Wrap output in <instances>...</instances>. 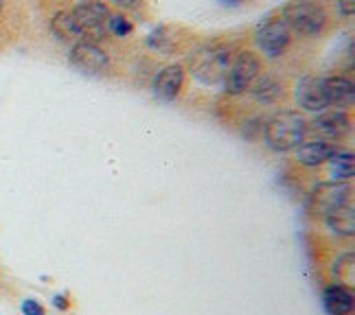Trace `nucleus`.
I'll use <instances>...</instances> for the list:
<instances>
[{
	"mask_svg": "<svg viewBox=\"0 0 355 315\" xmlns=\"http://www.w3.org/2000/svg\"><path fill=\"white\" fill-rule=\"evenodd\" d=\"M290 42H292V31L283 22V18H268L254 29V44L270 60L281 57L290 48Z\"/></svg>",
	"mask_w": 355,
	"mask_h": 315,
	"instance_id": "obj_6",
	"label": "nucleus"
},
{
	"mask_svg": "<svg viewBox=\"0 0 355 315\" xmlns=\"http://www.w3.org/2000/svg\"><path fill=\"white\" fill-rule=\"evenodd\" d=\"M263 71L261 60L254 51H241L237 53L233 62H230V68L224 77V90L230 97H237V94H243L250 88L252 81L259 77V73Z\"/></svg>",
	"mask_w": 355,
	"mask_h": 315,
	"instance_id": "obj_5",
	"label": "nucleus"
},
{
	"mask_svg": "<svg viewBox=\"0 0 355 315\" xmlns=\"http://www.w3.org/2000/svg\"><path fill=\"white\" fill-rule=\"evenodd\" d=\"M324 224L331 232L340 237H353L355 235V213H353V204H347V206H340L334 213L324 215Z\"/></svg>",
	"mask_w": 355,
	"mask_h": 315,
	"instance_id": "obj_17",
	"label": "nucleus"
},
{
	"mask_svg": "<svg viewBox=\"0 0 355 315\" xmlns=\"http://www.w3.org/2000/svg\"><path fill=\"white\" fill-rule=\"evenodd\" d=\"M110 3H114L121 9H136L141 5V0H110Z\"/></svg>",
	"mask_w": 355,
	"mask_h": 315,
	"instance_id": "obj_24",
	"label": "nucleus"
},
{
	"mask_svg": "<svg viewBox=\"0 0 355 315\" xmlns=\"http://www.w3.org/2000/svg\"><path fill=\"white\" fill-rule=\"evenodd\" d=\"M53 307H55L58 311H66L68 309V298L66 296H55V298H53Z\"/></svg>",
	"mask_w": 355,
	"mask_h": 315,
	"instance_id": "obj_25",
	"label": "nucleus"
},
{
	"mask_svg": "<svg viewBox=\"0 0 355 315\" xmlns=\"http://www.w3.org/2000/svg\"><path fill=\"white\" fill-rule=\"evenodd\" d=\"M222 3H226V5H237V3H241V0H222Z\"/></svg>",
	"mask_w": 355,
	"mask_h": 315,
	"instance_id": "obj_26",
	"label": "nucleus"
},
{
	"mask_svg": "<svg viewBox=\"0 0 355 315\" xmlns=\"http://www.w3.org/2000/svg\"><path fill=\"white\" fill-rule=\"evenodd\" d=\"M296 105H300V109L305 112H327L329 109V103H327L324 97V88H322V79L320 77H303L296 84Z\"/></svg>",
	"mask_w": 355,
	"mask_h": 315,
	"instance_id": "obj_9",
	"label": "nucleus"
},
{
	"mask_svg": "<svg viewBox=\"0 0 355 315\" xmlns=\"http://www.w3.org/2000/svg\"><path fill=\"white\" fill-rule=\"evenodd\" d=\"M147 44L152 46L154 51L162 53V55H167V53L173 51V42H171V35L167 31V26H156V29L149 33Z\"/></svg>",
	"mask_w": 355,
	"mask_h": 315,
	"instance_id": "obj_20",
	"label": "nucleus"
},
{
	"mask_svg": "<svg viewBox=\"0 0 355 315\" xmlns=\"http://www.w3.org/2000/svg\"><path fill=\"white\" fill-rule=\"evenodd\" d=\"M68 62L79 71L81 75H101L107 71L110 66V57L107 53L94 42H77L71 46V53H68Z\"/></svg>",
	"mask_w": 355,
	"mask_h": 315,
	"instance_id": "obj_8",
	"label": "nucleus"
},
{
	"mask_svg": "<svg viewBox=\"0 0 355 315\" xmlns=\"http://www.w3.org/2000/svg\"><path fill=\"white\" fill-rule=\"evenodd\" d=\"M22 313L24 315H44V309H42V305L37 303V300L29 298V300H24V303H22Z\"/></svg>",
	"mask_w": 355,
	"mask_h": 315,
	"instance_id": "obj_22",
	"label": "nucleus"
},
{
	"mask_svg": "<svg viewBox=\"0 0 355 315\" xmlns=\"http://www.w3.org/2000/svg\"><path fill=\"white\" fill-rule=\"evenodd\" d=\"M283 22L298 35H320L327 26V11L316 0H290L281 9Z\"/></svg>",
	"mask_w": 355,
	"mask_h": 315,
	"instance_id": "obj_3",
	"label": "nucleus"
},
{
	"mask_svg": "<svg viewBox=\"0 0 355 315\" xmlns=\"http://www.w3.org/2000/svg\"><path fill=\"white\" fill-rule=\"evenodd\" d=\"M338 9L345 18H353L355 13V0H338Z\"/></svg>",
	"mask_w": 355,
	"mask_h": 315,
	"instance_id": "obj_23",
	"label": "nucleus"
},
{
	"mask_svg": "<svg viewBox=\"0 0 355 315\" xmlns=\"http://www.w3.org/2000/svg\"><path fill=\"white\" fill-rule=\"evenodd\" d=\"M233 62V51L226 44L209 42L198 46L189 57V71L204 86H220Z\"/></svg>",
	"mask_w": 355,
	"mask_h": 315,
	"instance_id": "obj_2",
	"label": "nucleus"
},
{
	"mask_svg": "<svg viewBox=\"0 0 355 315\" xmlns=\"http://www.w3.org/2000/svg\"><path fill=\"white\" fill-rule=\"evenodd\" d=\"M322 88L329 107L349 109L355 101V86L349 77H327L322 79Z\"/></svg>",
	"mask_w": 355,
	"mask_h": 315,
	"instance_id": "obj_13",
	"label": "nucleus"
},
{
	"mask_svg": "<svg viewBox=\"0 0 355 315\" xmlns=\"http://www.w3.org/2000/svg\"><path fill=\"white\" fill-rule=\"evenodd\" d=\"M353 199V188L349 182H320L309 193V210L313 215H329L340 206H347Z\"/></svg>",
	"mask_w": 355,
	"mask_h": 315,
	"instance_id": "obj_7",
	"label": "nucleus"
},
{
	"mask_svg": "<svg viewBox=\"0 0 355 315\" xmlns=\"http://www.w3.org/2000/svg\"><path fill=\"white\" fill-rule=\"evenodd\" d=\"M336 152V147L329 141H303L296 147V162L307 169L322 167Z\"/></svg>",
	"mask_w": 355,
	"mask_h": 315,
	"instance_id": "obj_14",
	"label": "nucleus"
},
{
	"mask_svg": "<svg viewBox=\"0 0 355 315\" xmlns=\"http://www.w3.org/2000/svg\"><path fill=\"white\" fill-rule=\"evenodd\" d=\"M184 84V68L180 64H169L160 68L154 79V94L162 101H175Z\"/></svg>",
	"mask_w": 355,
	"mask_h": 315,
	"instance_id": "obj_10",
	"label": "nucleus"
},
{
	"mask_svg": "<svg viewBox=\"0 0 355 315\" xmlns=\"http://www.w3.org/2000/svg\"><path fill=\"white\" fill-rule=\"evenodd\" d=\"M3 5H5V0H0V11H3Z\"/></svg>",
	"mask_w": 355,
	"mask_h": 315,
	"instance_id": "obj_27",
	"label": "nucleus"
},
{
	"mask_svg": "<svg viewBox=\"0 0 355 315\" xmlns=\"http://www.w3.org/2000/svg\"><path fill=\"white\" fill-rule=\"evenodd\" d=\"M250 92L257 101L261 103H275L281 92H283V84L279 81L277 75H268V73H259V77L250 84Z\"/></svg>",
	"mask_w": 355,
	"mask_h": 315,
	"instance_id": "obj_16",
	"label": "nucleus"
},
{
	"mask_svg": "<svg viewBox=\"0 0 355 315\" xmlns=\"http://www.w3.org/2000/svg\"><path fill=\"white\" fill-rule=\"evenodd\" d=\"M71 16L75 18L77 26L84 33L86 42L97 44L99 39L107 33V18H110V9L101 0H79L73 7Z\"/></svg>",
	"mask_w": 355,
	"mask_h": 315,
	"instance_id": "obj_4",
	"label": "nucleus"
},
{
	"mask_svg": "<svg viewBox=\"0 0 355 315\" xmlns=\"http://www.w3.org/2000/svg\"><path fill=\"white\" fill-rule=\"evenodd\" d=\"M334 278L340 282V285H347L353 289V280H355V254L353 252H345L336 258L334 263Z\"/></svg>",
	"mask_w": 355,
	"mask_h": 315,
	"instance_id": "obj_19",
	"label": "nucleus"
},
{
	"mask_svg": "<svg viewBox=\"0 0 355 315\" xmlns=\"http://www.w3.org/2000/svg\"><path fill=\"white\" fill-rule=\"evenodd\" d=\"M51 31L64 44L86 42L84 33H81V29L77 26L75 18L71 16V13H66V11H60V13H55V16H53V20H51Z\"/></svg>",
	"mask_w": 355,
	"mask_h": 315,
	"instance_id": "obj_15",
	"label": "nucleus"
},
{
	"mask_svg": "<svg viewBox=\"0 0 355 315\" xmlns=\"http://www.w3.org/2000/svg\"><path fill=\"white\" fill-rule=\"evenodd\" d=\"M107 31L114 33L116 37H128L134 31V24L123 13H110V18H107Z\"/></svg>",
	"mask_w": 355,
	"mask_h": 315,
	"instance_id": "obj_21",
	"label": "nucleus"
},
{
	"mask_svg": "<svg viewBox=\"0 0 355 315\" xmlns=\"http://www.w3.org/2000/svg\"><path fill=\"white\" fill-rule=\"evenodd\" d=\"M311 129L329 141L345 138L351 132V116L345 109H338V112H320V116H316V120H313Z\"/></svg>",
	"mask_w": 355,
	"mask_h": 315,
	"instance_id": "obj_11",
	"label": "nucleus"
},
{
	"mask_svg": "<svg viewBox=\"0 0 355 315\" xmlns=\"http://www.w3.org/2000/svg\"><path fill=\"white\" fill-rule=\"evenodd\" d=\"M307 136V120L292 109H281L272 114L263 125V141L277 154H288L296 149Z\"/></svg>",
	"mask_w": 355,
	"mask_h": 315,
	"instance_id": "obj_1",
	"label": "nucleus"
},
{
	"mask_svg": "<svg viewBox=\"0 0 355 315\" xmlns=\"http://www.w3.org/2000/svg\"><path fill=\"white\" fill-rule=\"evenodd\" d=\"M331 171V180L336 182H351L355 175V160L351 152H343V149H336V152L327 160Z\"/></svg>",
	"mask_w": 355,
	"mask_h": 315,
	"instance_id": "obj_18",
	"label": "nucleus"
},
{
	"mask_svg": "<svg viewBox=\"0 0 355 315\" xmlns=\"http://www.w3.org/2000/svg\"><path fill=\"white\" fill-rule=\"evenodd\" d=\"M322 305L329 315H353L355 311V296L347 285L334 282L322 291Z\"/></svg>",
	"mask_w": 355,
	"mask_h": 315,
	"instance_id": "obj_12",
	"label": "nucleus"
}]
</instances>
